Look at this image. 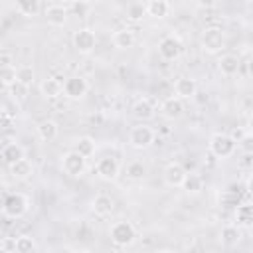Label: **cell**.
<instances>
[{"label":"cell","instance_id":"18","mask_svg":"<svg viewBox=\"0 0 253 253\" xmlns=\"http://www.w3.org/2000/svg\"><path fill=\"white\" fill-rule=\"evenodd\" d=\"M45 20H47L49 26H55V28L63 26L67 22V8L63 4H51V6H47Z\"/></svg>","mask_w":253,"mask_h":253},{"label":"cell","instance_id":"20","mask_svg":"<svg viewBox=\"0 0 253 253\" xmlns=\"http://www.w3.org/2000/svg\"><path fill=\"white\" fill-rule=\"evenodd\" d=\"M10 174L14 178H18V180H28L34 174V164L24 156V158H20V160L10 164Z\"/></svg>","mask_w":253,"mask_h":253},{"label":"cell","instance_id":"21","mask_svg":"<svg viewBox=\"0 0 253 253\" xmlns=\"http://www.w3.org/2000/svg\"><path fill=\"white\" fill-rule=\"evenodd\" d=\"M134 42H136V36H134V32L128 30V28H121V30H117V32L113 34V43H115V47H119V49H128V47L134 45Z\"/></svg>","mask_w":253,"mask_h":253},{"label":"cell","instance_id":"30","mask_svg":"<svg viewBox=\"0 0 253 253\" xmlns=\"http://www.w3.org/2000/svg\"><path fill=\"white\" fill-rule=\"evenodd\" d=\"M16 8L24 16H36L40 12V0H16Z\"/></svg>","mask_w":253,"mask_h":253},{"label":"cell","instance_id":"33","mask_svg":"<svg viewBox=\"0 0 253 253\" xmlns=\"http://www.w3.org/2000/svg\"><path fill=\"white\" fill-rule=\"evenodd\" d=\"M144 16H146V6L140 4V2H136V0L126 8V18L132 20V22H138V20H142Z\"/></svg>","mask_w":253,"mask_h":253},{"label":"cell","instance_id":"8","mask_svg":"<svg viewBox=\"0 0 253 253\" xmlns=\"http://www.w3.org/2000/svg\"><path fill=\"white\" fill-rule=\"evenodd\" d=\"M95 172L101 180H107V182H113L119 178V172H121V164L115 156H103L97 160L95 164Z\"/></svg>","mask_w":253,"mask_h":253},{"label":"cell","instance_id":"28","mask_svg":"<svg viewBox=\"0 0 253 253\" xmlns=\"http://www.w3.org/2000/svg\"><path fill=\"white\" fill-rule=\"evenodd\" d=\"M146 164H142L140 160H132L128 162L126 166V178L128 180H134V182H140L142 178H146Z\"/></svg>","mask_w":253,"mask_h":253},{"label":"cell","instance_id":"7","mask_svg":"<svg viewBox=\"0 0 253 253\" xmlns=\"http://www.w3.org/2000/svg\"><path fill=\"white\" fill-rule=\"evenodd\" d=\"M182 49H184V45H182V42H180L178 36H172V34H170V36H164V38L158 42V53H160V57L166 59V61L178 59L180 53H182Z\"/></svg>","mask_w":253,"mask_h":253},{"label":"cell","instance_id":"10","mask_svg":"<svg viewBox=\"0 0 253 253\" xmlns=\"http://www.w3.org/2000/svg\"><path fill=\"white\" fill-rule=\"evenodd\" d=\"M97 45V36L93 30L89 28H81L73 34V47L79 51V53H91Z\"/></svg>","mask_w":253,"mask_h":253},{"label":"cell","instance_id":"13","mask_svg":"<svg viewBox=\"0 0 253 253\" xmlns=\"http://www.w3.org/2000/svg\"><path fill=\"white\" fill-rule=\"evenodd\" d=\"M174 93L178 99H192L198 93V83L192 77H178L174 81Z\"/></svg>","mask_w":253,"mask_h":253},{"label":"cell","instance_id":"43","mask_svg":"<svg viewBox=\"0 0 253 253\" xmlns=\"http://www.w3.org/2000/svg\"><path fill=\"white\" fill-rule=\"evenodd\" d=\"M2 87H4V85H2V81H0V89H2Z\"/></svg>","mask_w":253,"mask_h":253},{"label":"cell","instance_id":"31","mask_svg":"<svg viewBox=\"0 0 253 253\" xmlns=\"http://www.w3.org/2000/svg\"><path fill=\"white\" fill-rule=\"evenodd\" d=\"M36 249H38V245H36L34 237H30V235H20V237H16V251H18V253H32V251H36Z\"/></svg>","mask_w":253,"mask_h":253},{"label":"cell","instance_id":"14","mask_svg":"<svg viewBox=\"0 0 253 253\" xmlns=\"http://www.w3.org/2000/svg\"><path fill=\"white\" fill-rule=\"evenodd\" d=\"M130 113H132V117H134L136 121H150V119L154 117L156 109H154V105H152L150 99L142 97V99H138V101L132 105Z\"/></svg>","mask_w":253,"mask_h":253},{"label":"cell","instance_id":"11","mask_svg":"<svg viewBox=\"0 0 253 253\" xmlns=\"http://www.w3.org/2000/svg\"><path fill=\"white\" fill-rule=\"evenodd\" d=\"M186 168L180 164V162H170L166 168H164V184L170 186V188H180L184 178H186Z\"/></svg>","mask_w":253,"mask_h":253},{"label":"cell","instance_id":"17","mask_svg":"<svg viewBox=\"0 0 253 253\" xmlns=\"http://www.w3.org/2000/svg\"><path fill=\"white\" fill-rule=\"evenodd\" d=\"M91 210H93L97 215H101V217L111 215L113 210H115V200H113L111 196H107V194H97V196L93 198V202H91Z\"/></svg>","mask_w":253,"mask_h":253},{"label":"cell","instance_id":"34","mask_svg":"<svg viewBox=\"0 0 253 253\" xmlns=\"http://www.w3.org/2000/svg\"><path fill=\"white\" fill-rule=\"evenodd\" d=\"M0 81L4 87H8L10 83L16 81V67L14 65H8V67H0Z\"/></svg>","mask_w":253,"mask_h":253},{"label":"cell","instance_id":"32","mask_svg":"<svg viewBox=\"0 0 253 253\" xmlns=\"http://www.w3.org/2000/svg\"><path fill=\"white\" fill-rule=\"evenodd\" d=\"M16 79L22 81V83H26V85H32L34 79H36L34 67L32 65H20V67H16Z\"/></svg>","mask_w":253,"mask_h":253},{"label":"cell","instance_id":"35","mask_svg":"<svg viewBox=\"0 0 253 253\" xmlns=\"http://www.w3.org/2000/svg\"><path fill=\"white\" fill-rule=\"evenodd\" d=\"M219 204L221 206H237L239 204V194H235L231 190H225L223 194H219Z\"/></svg>","mask_w":253,"mask_h":253},{"label":"cell","instance_id":"24","mask_svg":"<svg viewBox=\"0 0 253 253\" xmlns=\"http://www.w3.org/2000/svg\"><path fill=\"white\" fill-rule=\"evenodd\" d=\"M0 156H2V160L10 166L12 162L24 158V148H22V144H18V142H6V144L2 146V150H0Z\"/></svg>","mask_w":253,"mask_h":253},{"label":"cell","instance_id":"3","mask_svg":"<svg viewBox=\"0 0 253 253\" xmlns=\"http://www.w3.org/2000/svg\"><path fill=\"white\" fill-rule=\"evenodd\" d=\"M109 235H111V241L117 247H128L136 237V229L130 221H115L111 225Z\"/></svg>","mask_w":253,"mask_h":253},{"label":"cell","instance_id":"5","mask_svg":"<svg viewBox=\"0 0 253 253\" xmlns=\"http://www.w3.org/2000/svg\"><path fill=\"white\" fill-rule=\"evenodd\" d=\"M30 204H28V198L24 194H10L4 204H2V211L6 217H12V219H18L22 217L26 211H28Z\"/></svg>","mask_w":253,"mask_h":253},{"label":"cell","instance_id":"38","mask_svg":"<svg viewBox=\"0 0 253 253\" xmlns=\"http://www.w3.org/2000/svg\"><path fill=\"white\" fill-rule=\"evenodd\" d=\"M12 63H14L12 55H10L8 51H0V67H8V65H12Z\"/></svg>","mask_w":253,"mask_h":253},{"label":"cell","instance_id":"36","mask_svg":"<svg viewBox=\"0 0 253 253\" xmlns=\"http://www.w3.org/2000/svg\"><path fill=\"white\" fill-rule=\"evenodd\" d=\"M0 251H16V237H4L0 241Z\"/></svg>","mask_w":253,"mask_h":253},{"label":"cell","instance_id":"19","mask_svg":"<svg viewBox=\"0 0 253 253\" xmlns=\"http://www.w3.org/2000/svg\"><path fill=\"white\" fill-rule=\"evenodd\" d=\"M40 93L45 97V99H57L61 93H63V83L55 77H47L40 83Z\"/></svg>","mask_w":253,"mask_h":253},{"label":"cell","instance_id":"9","mask_svg":"<svg viewBox=\"0 0 253 253\" xmlns=\"http://www.w3.org/2000/svg\"><path fill=\"white\" fill-rule=\"evenodd\" d=\"M87 91H89V83H87V79H83L81 75H73V77H67V79L63 81V93H65V97L71 99V101H77V99L85 97Z\"/></svg>","mask_w":253,"mask_h":253},{"label":"cell","instance_id":"4","mask_svg":"<svg viewBox=\"0 0 253 253\" xmlns=\"http://www.w3.org/2000/svg\"><path fill=\"white\" fill-rule=\"evenodd\" d=\"M61 168H63L65 174H69V176H73V178H79V176H83L85 170H87V158L81 156V154L75 152V150H69V152H65V154L61 156Z\"/></svg>","mask_w":253,"mask_h":253},{"label":"cell","instance_id":"22","mask_svg":"<svg viewBox=\"0 0 253 253\" xmlns=\"http://www.w3.org/2000/svg\"><path fill=\"white\" fill-rule=\"evenodd\" d=\"M241 235H243V233H241V227L235 225V223H229V225H223V227H221L219 239H221L223 245L231 247V245H237V243L241 241Z\"/></svg>","mask_w":253,"mask_h":253},{"label":"cell","instance_id":"6","mask_svg":"<svg viewBox=\"0 0 253 253\" xmlns=\"http://www.w3.org/2000/svg\"><path fill=\"white\" fill-rule=\"evenodd\" d=\"M154 130L150 128V126H146V125H138V126H134V128H130V134H128V142H130V146L132 148H136V150H144V148H148L152 142H154Z\"/></svg>","mask_w":253,"mask_h":253},{"label":"cell","instance_id":"12","mask_svg":"<svg viewBox=\"0 0 253 253\" xmlns=\"http://www.w3.org/2000/svg\"><path fill=\"white\" fill-rule=\"evenodd\" d=\"M182 113H184V103H182V99H178L176 95L164 99L162 105H160V115H162L164 119H168V121H176V119H180Z\"/></svg>","mask_w":253,"mask_h":253},{"label":"cell","instance_id":"27","mask_svg":"<svg viewBox=\"0 0 253 253\" xmlns=\"http://www.w3.org/2000/svg\"><path fill=\"white\" fill-rule=\"evenodd\" d=\"M180 188H184L188 194H200L204 190V178L200 174H186Z\"/></svg>","mask_w":253,"mask_h":253},{"label":"cell","instance_id":"40","mask_svg":"<svg viewBox=\"0 0 253 253\" xmlns=\"http://www.w3.org/2000/svg\"><path fill=\"white\" fill-rule=\"evenodd\" d=\"M73 8H75V12H77L79 16H83V14L87 12V4H85V2H77V0H75V2H73Z\"/></svg>","mask_w":253,"mask_h":253},{"label":"cell","instance_id":"42","mask_svg":"<svg viewBox=\"0 0 253 253\" xmlns=\"http://www.w3.org/2000/svg\"><path fill=\"white\" fill-rule=\"evenodd\" d=\"M73 2H75V0H57V4H63V6H65V4H73Z\"/></svg>","mask_w":253,"mask_h":253},{"label":"cell","instance_id":"23","mask_svg":"<svg viewBox=\"0 0 253 253\" xmlns=\"http://www.w3.org/2000/svg\"><path fill=\"white\" fill-rule=\"evenodd\" d=\"M57 132H59V126H57V123L51 121V119H45V121H42V123L38 125V136H40L43 142L55 140V138H57Z\"/></svg>","mask_w":253,"mask_h":253},{"label":"cell","instance_id":"16","mask_svg":"<svg viewBox=\"0 0 253 253\" xmlns=\"http://www.w3.org/2000/svg\"><path fill=\"white\" fill-rule=\"evenodd\" d=\"M217 67H219L221 75H225V77H233V75L239 73V69H241V61H239L237 55H233V53H225V55L219 57Z\"/></svg>","mask_w":253,"mask_h":253},{"label":"cell","instance_id":"41","mask_svg":"<svg viewBox=\"0 0 253 253\" xmlns=\"http://www.w3.org/2000/svg\"><path fill=\"white\" fill-rule=\"evenodd\" d=\"M239 166H243V168H249V166H251V152H249V150H247V152H245V156L241 158Z\"/></svg>","mask_w":253,"mask_h":253},{"label":"cell","instance_id":"39","mask_svg":"<svg viewBox=\"0 0 253 253\" xmlns=\"http://www.w3.org/2000/svg\"><path fill=\"white\" fill-rule=\"evenodd\" d=\"M196 4H198L200 8H204V10H210V8H215L217 0H196Z\"/></svg>","mask_w":253,"mask_h":253},{"label":"cell","instance_id":"25","mask_svg":"<svg viewBox=\"0 0 253 253\" xmlns=\"http://www.w3.org/2000/svg\"><path fill=\"white\" fill-rule=\"evenodd\" d=\"M168 12H170L168 0H150V2L146 4V16H150V18L162 20V18L168 16Z\"/></svg>","mask_w":253,"mask_h":253},{"label":"cell","instance_id":"26","mask_svg":"<svg viewBox=\"0 0 253 253\" xmlns=\"http://www.w3.org/2000/svg\"><path fill=\"white\" fill-rule=\"evenodd\" d=\"M6 89H8L10 99L16 101V103L26 101V99H28V93H30V85H26V83H22V81H18V79H16L14 83H10Z\"/></svg>","mask_w":253,"mask_h":253},{"label":"cell","instance_id":"2","mask_svg":"<svg viewBox=\"0 0 253 253\" xmlns=\"http://www.w3.org/2000/svg\"><path fill=\"white\" fill-rule=\"evenodd\" d=\"M200 42H202V49H204V51H208V53H217V51H221V49L225 47V34H223L221 28L210 26V28H206V30L202 32Z\"/></svg>","mask_w":253,"mask_h":253},{"label":"cell","instance_id":"15","mask_svg":"<svg viewBox=\"0 0 253 253\" xmlns=\"http://www.w3.org/2000/svg\"><path fill=\"white\" fill-rule=\"evenodd\" d=\"M235 225H239L241 229H249L253 225V208L249 202H243V204H237L235 206Z\"/></svg>","mask_w":253,"mask_h":253},{"label":"cell","instance_id":"29","mask_svg":"<svg viewBox=\"0 0 253 253\" xmlns=\"http://www.w3.org/2000/svg\"><path fill=\"white\" fill-rule=\"evenodd\" d=\"M73 150L79 152L81 156L89 158V156L95 154V140H93L91 136H79L77 142H75V148H73Z\"/></svg>","mask_w":253,"mask_h":253},{"label":"cell","instance_id":"1","mask_svg":"<svg viewBox=\"0 0 253 253\" xmlns=\"http://www.w3.org/2000/svg\"><path fill=\"white\" fill-rule=\"evenodd\" d=\"M237 150V142L225 132H213L210 136V152L217 158H229Z\"/></svg>","mask_w":253,"mask_h":253},{"label":"cell","instance_id":"37","mask_svg":"<svg viewBox=\"0 0 253 253\" xmlns=\"http://www.w3.org/2000/svg\"><path fill=\"white\" fill-rule=\"evenodd\" d=\"M247 134H249V132H247V130H245V128H233V130H231V134H229V136H231V138H233V140H235V142H237V144H239V142H241V140H243V138H245V136H247Z\"/></svg>","mask_w":253,"mask_h":253}]
</instances>
